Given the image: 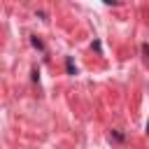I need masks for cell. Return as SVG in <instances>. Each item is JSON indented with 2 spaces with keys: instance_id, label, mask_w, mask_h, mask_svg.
Wrapping results in <instances>:
<instances>
[{
  "instance_id": "cell-1",
  "label": "cell",
  "mask_w": 149,
  "mask_h": 149,
  "mask_svg": "<svg viewBox=\"0 0 149 149\" xmlns=\"http://www.w3.org/2000/svg\"><path fill=\"white\" fill-rule=\"evenodd\" d=\"M147 130H149V123H147Z\"/></svg>"
}]
</instances>
